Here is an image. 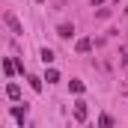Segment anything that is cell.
I'll list each match as a JSON object with an SVG mask.
<instances>
[{"label": "cell", "mask_w": 128, "mask_h": 128, "mask_svg": "<svg viewBox=\"0 0 128 128\" xmlns=\"http://www.w3.org/2000/svg\"><path fill=\"white\" fill-rule=\"evenodd\" d=\"M57 36H60V39H72V36H74V24H68V21H63V24L57 27Z\"/></svg>", "instance_id": "2"}, {"label": "cell", "mask_w": 128, "mask_h": 128, "mask_svg": "<svg viewBox=\"0 0 128 128\" xmlns=\"http://www.w3.org/2000/svg\"><path fill=\"white\" fill-rule=\"evenodd\" d=\"M3 21H6V27H9V30L15 33V36H21V33H24V27H21V21H18V18H15L12 12H3Z\"/></svg>", "instance_id": "1"}, {"label": "cell", "mask_w": 128, "mask_h": 128, "mask_svg": "<svg viewBox=\"0 0 128 128\" xmlns=\"http://www.w3.org/2000/svg\"><path fill=\"white\" fill-rule=\"evenodd\" d=\"M27 113H30V110H27V104H24V107H21V104H18V107H12V116H15V119H18L21 125H24V119H27Z\"/></svg>", "instance_id": "5"}, {"label": "cell", "mask_w": 128, "mask_h": 128, "mask_svg": "<svg viewBox=\"0 0 128 128\" xmlns=\"http://www.w3.org/2000/svg\"><path fill=\"white\" fill-rule=\"evenodd\" d=\"M68 90H72L74 96H80V92H84L86 86H84V80H72V84H68Z\"/></svg>", "instance_id": "7"}, {"label": "cell", "mask_w": 128, "mask_h": 128, "mask_svg": "<svg viewBox=\"0 0 128 128\" xmlns=\"http://www.w3.org/2000/svg\"><path fill=\"white\" fill-rule=\"evenodd\" d=\"M74 119H78V122H84V119H86V101H84V98H78V101H74Z\"/></svg>", "instance_id": "3"}, {"label": "cell", "mask_w": 128, "mask_h": 128, "mask_svg": "<svg viewBox=\"0 0 128 128\" xmlns=\"http://www.w3.org/2000/svg\"><path fill=\"white\" fill-rule=\"evenodd\" d=\"M98 128H113V119H110L107 113H101V116H98Z\"/></svg>", "instance_id": "9"}, {"label": "cell", "mask_w": 128, "mask_h": 128, "mask_svg": "<svg viewBox=\"0 0 128 128\" xmlns=\"http://www.w3.org/2000/svg\"><path fill=\"white\" fill-rule=\"evenodd\" d=\"M92 45H96L92 39H78V45H74V51H78V54H86V51H92Z\"/></svg>", "instance_id": "4"}, {"label": "cell", "mask_w": 128, "mask_h": 128, "mask_svg": "<svg viewBox=\"0 0 128 128\" xmlns=\"http://www.w3.org/2000/svg\"><path fill=\"white\" fill-rule=\"evenodd\" d=\"M36 3H42V0H36Z\"/></svg>", "instance_id": "13"}, {"label": "cell", "mask_w": 128, "mask_h": 128, "mask_svg": "<svg viewBox=\"0 0 128 128\" xmlns=\"http://www.w3.org/2000/svg\"><path fill=\"white\" fill-rule=\"evenodd\" d=\"M45 80H48V84H54V80H60V72H57V68H48V74H45Z\"/></svg>", "instance_id": "10"}, {"label": "cell", "mask_w": 128, "mask_h": 128, "mask_svg": "<svg viewBox=\"0 0 128 128\" xmlns=\"http://www.w3.org/2000/svg\"><path fill=\"white\" fill-rule=\"evenodd\" d=\"M3 72H6V78H12V74H15V63L6 60V63H3Z\"/></svg>", "instance_id": "11"}, {"label": "cell", "mask_w": 128, "mask_h": 128, "mask_svg": "<svg viewBox=\"0 0 128 128\" xmlns=\"http://www.w3.org/2000/svg\"><path fill=\"white\" fill-rule=\"evenodd\" d=\"M86 128H92V125H86Z\"/></svg>", "instance_id": "14"}, {"label": "cell", "mask_w": 128, "mask_h": 128, "mask_svg": "<svg viewBox=\"0 0 128 128\" xmlns=\"http://www.w3.org/2000/svg\"><path fill=\"white\" fill-rule=\"evenodd\" d=\"M42 63H45V66L54 63V51H51V48H42Z\"/></svg>", "instance_id": "8"}, {"label": "cell", "mask_w": 128, "mask_h": 128, "mask_svg": "<svg viewBox=\"0 0 128 128\" xmlns=\"http://www.w3.org/2000/svg\"><path fill=\"white\" fill-rule=\"evenodd\" d=\"M6 96L12 98V101H18V98H21V86H18V84H9V86H6Z\"/></svg>", "instance_id": "6"}, {"label": "cell", "mask_w": 128, "mask_h": 128, "mask_svg": "<svg viewBox=\"0 0 128 128\" xmlns=\"http://www.w3.org/2000/svg\"><path fill=\"white\" fill-rule=\"evenodd\" d=\"M27 80H30V90H33V92H42V80H39V78H27Z\"/></svg>", "instance_id": "12"}]
</instances>
